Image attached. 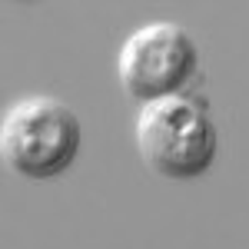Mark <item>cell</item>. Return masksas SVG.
Here are the masks:
<instances>
[{
  "mask_svg": "<svg viewBox=\"0 0 249 249\" xmlns=\"http://www.w3.org/2000/svg\"><path fill=\"white\" fill-rule=\"evenodd\" d=\"M80 116L57 96H30L3 113V163L27 179H53L67 173L80 153Z\"/></svg>",
  "mask_w": 249,
  "mask_h": 249,
  "instance_id": "cell-1",
  "label": "cell"
},
{
  "mask_svg": "<svg viewBox=\"0 0 249 249\" xmlns=\"http://www.w3.org/2000/svg\"><path fill=\"white\" fill-rule=\"evenodd\" d=\"M136 146L156 176L196 179L219 153V126L203 103L173 96L143 107L136 120Z\"/></svg>",
  "mask_w": 249,
  "mask_h": 249,
  "instance_id": "cell-2",
  "label": "cell"
},
{
  "mask_svg": "<svg viewBox=\"0 0 249 249\" xmlns=\"http://www.w3.org/2000/svg\"><path fill=\"white\" fill-rule=\"evenodd\" d=\"M116 73L126 96L143 107L173 100L199 73V47L179 23H150L120 47Z\"/></svg>",
  "mask_w": 249,
  "mask_h": 249,
  "instance_id": "cell-3",
  "label": "cell"
}]
</instances>
